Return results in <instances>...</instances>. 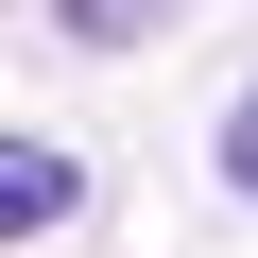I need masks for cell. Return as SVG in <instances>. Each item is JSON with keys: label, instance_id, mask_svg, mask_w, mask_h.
Listing matches in <instances>:
<instances>
[{"label": "cell", "instance_id": "6da1fadb", "mask_svg": "<svg viewBox=\"0 0 258 258\" xmlns=\"http://www.w3.org/2000/svg\"><path fill=\"white\" fill-rule=\"evenodd\" d=\"M0 224H69V155H52V138L0 155Z\"/></svg>", "mask_w": 258, "mask_h": 258}, {"label": "cell", "instance_id": "7a4b0ae2", "mask_svg": "<svg viewBox=\"0 0 258 258\" xmlns=\"http://www.w3.org/2000/svg\"><path fill=\"white\" fill-rule=\"evenodd\" d=\"M224 172H241V207H258V86H241V120H224Z\"/></svg>", "mask_w": 258, "mask_h": 258}]
</instances>
